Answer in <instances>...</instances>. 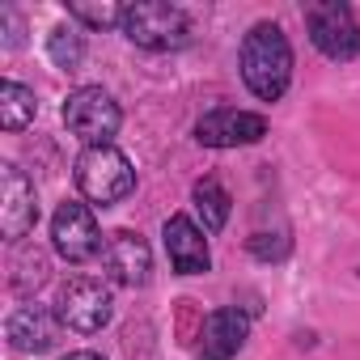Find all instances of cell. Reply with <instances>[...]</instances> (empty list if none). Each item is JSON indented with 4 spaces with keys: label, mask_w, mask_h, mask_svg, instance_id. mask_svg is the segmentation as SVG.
I'll return each mask as SVG.
<instances>
[{
    "label": "cell",
    "mask_w": 360,
    "mask_h": 360,
    "mask_svg": "<svg viewBox=\"0 0 360 360\" xmlns=\"http://www.w3.org/2000/svg\"><path fill=\"white\" fill-rule=\"evenodd\" d=\"M242 81L259 102H280L292 85V47L276 22H255L242 39Z\"/></svg>",
    "instance_id": "obj_1"
},
{
    "label": "cell",
    "mask_w": 360,
    "mask_h": 360,
    "mask_svg": "<svg viewBox=\"0 0 360 360\" xmlns=\"http://www.w3.org/2000/svg\"><path fill=\"white\" fill-rule=\"evenodd\" d=\"M119 30L140 51H183L191 43L187 9L169 5V0H136V5H123Z\"/></svg>",
    "instance_id": "obj_2"
},
{
    "label": "cell",
    "mask_w": 360,
    "mask_h": 360,
    "mask_svg": "<svg viewBox=\"0 0 360 360\" xmlns=\"http://www.w3.org/2000/svg\"><path fill=\"white\" fill-rule=\"evenodd\" d=\"M77 191L89 200V204H123L131 191H136V169L127 161V153H119L115 144H94V148H81L77 157Z\"/></svg>",
    "instance_id": "obj_3"
},
{
    "label": "cell",
    "mask_w": 360,
    "mask_h": 360,
    "mask_svg": "<svg viewBox=\"0 0 360 360\" xmlns=\"http://www.w3.org/2000/svg\"><path fill=\"white\" fill-rule=\"evenodd\" d=\"M119 123H123V110H119V102H115L102 85H81V89H72L68 102H64V127H68L85 148L110 144V140L119 136Z\"/></svg>",
    "instance_id": "obj_4"
},
{
    "label": "cell",
    "mask_w": 360,
    "mask_h": 360,
    "mask_svg": "<svg viewBox=\"0 0 360 360\" xmlns=\"http://www.w3.org/2000/svg\"><path fill=\"white\" fill-rule=\"evenodd\" d=\"M305 30H309V43L335 64H352L360 56V26H356L352 5H343V0H318V5H309Z\"/></svg>",
    "instance_id": "obj_5"
},
{
    "label": "cell",
    "mask_w": 360,
    "mask_h": 360,
    "mask_svg": "<svg viewBox=\"0 0 360 360\" xmlns=\"http://www.w3.org/2000/svg\"><path fill=\"white\" fill-rule=\"evenodd\" d=\"M56 314L68 330L77 335H98L110 318H115V297L102 280L94 276H72L68 284H60V297H56Z\"/></svg>",
    "instance_id": "obj_6"
},
{
    "label": "cell",
    "mask_w": 360,
    "mask_h": 360,
    "mask_svg": "<svg viewBox=\"0 0 360 360\" xmlns=\"http://www.w3.org/2000/svg\"><path fill=\"white\" fill-rule=\"evenodd\" d=\"M51 246L60 259L68 263H89L102 255V229L89 212V204H77V200H64L51 217Z\"/></svg>",
    "instance_id": "obj_7"
},
{
    "label": "cell",
    "mask_w": 360,
    "mask_h": 360,
    "mask_svg": "<svg viewBox=\"0 0 360 360\" xmlns=\"http://www.w3.org/2000/svg\"><path fill=\"white\" fill-rule=\"evenodd\" d=\"M263 136H267V119L255 110L217 106L195 119V140L204 148H242V144H259Z\"/></svg>",
    "instance_id": "obj_8"
},
{
    "label": "cell",
    "mask_w": 360,
    "mask_h": 360,
    "mask_svg": "<svg viewBox=\"0 0 360 360\" xmlns=\"http://www.w3.org/2000/svg\"><path fill=\"white\" fill-rule=\"evenodd\" d=\"M39 221V200H34V183L13 165H0V233L9 242H22Z\"/></svg>",
    "instance_id": "obj_9"
},
{
    "label": "cell",
    "mask_w": 360,
    "mask_h": 360,
    "mask_svg": "<svg viewBox=\"0 0 360 360\" xmlns=\"http://www.w3.org/2000/svg\"><path fill=\"white\" fill-rule=\"evenodd\" d=\"M102 271L110 284H123V288H144L148 284V271H153V250L140 233H110L106 246H102Z\"/></svg>",
    "instance_id": "obj_10"
},
{
    "label": "cell",
    "mask_w": 360,
    "mask_h": 360,
    "mask_svg": "<svg viewBox=\"0 0 360 360\" xmlns=\"http://www.w3.org/2000/svg\"><path fill=\"white\" fill-rule=\"evenodd\" d=\"M60 314L56 309H47V305H39V301H22L9 318H5V339H9V347L13 352H47V347H56V339H60Z\"/></svg>",
    "instance_id": "obj_11"
},
{
    "label": "cell",
    "mask_w": 360,
    "mask_h": 360,
    "mask_svg": "<svg viewBox=\"0 0 360 360\" xmlns=\"http://www.w3.org/2000/svg\"><path fill=\"white\" fill-rule=\"evenodd\" d=\"M161 238H165V255H169V267L178 271V276H204L208 267H212V250H208V238H204V229L191 221V217H169L165 221V229H161Z\"/></svg>",
    "instance_id": "obj_12"
},
{
    "label": "cell",
    "mask_w": 360,
    "mask_h": 360,
    "mask_svg": "<svg viewBox=\"0 0 360 360\" xmlns=\"http://www.w3.org/2000/svg\"><path fill=\"white\" fill-rule=\"evenodd\" d=\"M250 339V314L238 305H225L217 314H208L204 322V343L195 360H233Z\"/></svg>",
    "instance_id": "obj_13"
},
{
    "label": "cell",
    "mask_w": 360,
    "mask_h": 360,
    "mask_svg": "<svg viewBox=\"0 0 360 360\" xmlns=\"http://www.w3.org/2000/svg\"><path fill=\"white\" fill-rule=\"evenodd\" d=\"M191 200H195V212L204 221V233H221L229 225V212H233V200L229 191L221 187V178H200V183L191 187Z\"/></svg>",
    "instance_id": "obj_14"
},
{
    "label": "cell",
    "mask_w": 360,
    "mask_h": 360,
    "mask_svg": "<svg viewBox=\"0 0 360 360\" xmlns=\"http://www.w3.org/2000/svg\"><path fill=\"white\" fill-rule=\"evenodd\" d=\"M34 89H26L22 81H0V127L5 131H22L34 123Z\"/></svg>",
    "instance_id": "obj_15"
},
{
    "label": "cell",
    "mask_w": 360,
    "mask_h": 360,
    "mask_svg": "<svg viewBox=\"0 0 360 360\" xmlns=\"http://www.w3.org/2000/svg\"><path fill=\"white\" fill-rule=\"evenodd\" d=\"M47 60L56 64V68H81V60H85V34H81V26H56L51 34H47Z\"/></svg>",
    "instance_id": "obj_16"
},
{
    "label": "cell",
    "mask_w": 360,
    "mask_h": 360,
    "mask_svg": "<svg viewBox=\"0 0 360 360\" xmlns=\"http://www.w3.org/2000/svg\"><path fill=\"white\" fill-rule=\"evenodd\" d=\"M68 18L72 22H81V26H89V30H110V26H119L123 22V5H89V0H72L68 5Z\"/></svg>",
    "instance_id": "obj_17"
},
{
    "label": "cell",
    "mask_w": 360,
    "mask_h": 360,
    "mask_svg": "<svg viewBox=\"0 0 360 360\" xmlns=\"http://www.w3.org/2000/svg\"><path fill=\"white\" fill-rule=\"evenodd\" d=\"M288 250H292V238L284 229L280 233H255L250 238V255L263 259V263H280V259H288Z\"/></svg>",
    "instance_id": "obj_18"
},
{
    "label": "cell",
    "mask_w": 360,
    "mask_h": 360,
    "mask_svg": "<svg viewBox=\"0 0 360 360\" xmlns=\"http://www.w3.org/2000/svg\"><path fill=\"white\" fill-rule=\"evenodd\" d=\"M13 267H18V276H13V288H18V292H30V288L43 280V259H39L34 250H26L22 259H13Z\"/></svg>",
    "instance_id": "obj_19"
},
{
    "label": "cell",
    "mask_w": 360,
    "mask_h": 360,
    "mask_svg": "<svg viewBox=\"0 0 360 360\" xmlns=\"http://www.w3.org/2000/svg\"><path fill=\"white\" fill-rule=\"evenodd\" d=\"M0 34H5V47L9 51H18L26 43V22H22L18 9H0Z\"/></svg>",
    "instance_id": "obj_20"
},
{
    "label": "cell",
    "mask_w": 360,
    "mask_h": 360,
    "mask_svg": "<svg viewBox=\"0 0 360 360\" xmlns=\"http://www.w3.org/2000/svg\"><path fill=\"white\" fill-rule=\"evenodd\" d=\"M60 360H102L98 352H68V356H60Z\"/></svg>",
    "instance_id": "obj_21"
},
{
    "label": "cell",
    "mask_w": 360,
    "mask_h": 360,
    "mask_svg": "<svg viewBox=\"0 0 360 360\" xmlns=\"http://www.w3.org/2000/svg\"><path fill=\"white\" fill-rule=\"evenodd\" d=\"M356 276H360V271H356Z\"/></svg>",
    "instance_id": "obj_22"
}]
</instances>
